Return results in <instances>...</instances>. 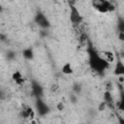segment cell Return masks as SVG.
Listing matches in <instances>:
<instances>
[{"label":"cell","mask_w":124,"mask_h":124,"mask_svg":"<svg viewBox=\"0 0 124 124\" xmlns=\"http://www.w3.org/2000/svg\"><path fill=\"white\" fill-rule=\"evenodd\" d=\"M117 109L124 112V92L120 93V99H119L118 104H117Z\"/></svg>","instance_id":"12"},{"label":"cell","mask_w":124,"mask_h":124,"mask_svg":"<svg viewBox=\"0 0 124 124\" xmlns=\"http://www.w3.org/2000/svg\"><path fill=\"white\" fill-rule=\"evenodd\" d=\"M116 116H117L118 124H124V117H123V116H121V115H119V114H117Z\"/></svg>","instance_id":"18"},{"label":"cell","mask_w":124,"mask_h":124,"mask_svg":"<svg viewBox=\"0 0 124 124\" xmlns=\"http://www.w3.org/2000/svg\"><path fill=\"white\" fill-rule=\"evenodd\" d=\"M113 75L117 77H124V63L120 58L116 60V63L113 69Z\"/></svg>","instance_id":"8"},{"label":"cell","mask_w":124,"mask_h":124,"mask_svg":"<svg viewBox=\"0 0 124 124\" xmlns=\"http://www.w3.org/2000/svg\"><path fill=\"white\" fill-rule=\"evenodd\" d=\"M104 100H105V103H106L107 105L113 103V98H112V96H111V93L108 92V91H106L105 94H104Z\"/></svg>","instance_id":"14"},{"label":"cell","mask_w":124,"mask_h":124,"mask_svg":"<svg viewBox=\"0 0 124 124\" xmlns=\"http://www.w3.org/2000/svg\"><path fill=\"white\" fill-rule=\"evenodd\" d=\"M57 109L60 110V111L64 109V104H63L62 102H59V103L57 104Z\"/></svg>","instance_id":"20"},{"label":"cell","mask_w":124,"mask_h":124,"mask_svg":"<svg viewBox=\"0 0 124 124\" xmlns=\"http://www.w3.org/2000/svg\"><path fill=\"white\" fill-rule=\"evenodd\" d=\"M35 108H36V111L37 113L44 117L46 116V114L49 113L50 111V108L48 107V105L42 99V98H36V101H35Z\"/></svg>","instance_id":"4"},{"label":"cell","mask_w":124,"mask_h":124,"mask_svg":"<svg viewBox=\"0 0 124 124\" xmlns=\"http://www.w3.org/2000/svg\"><path fill=\"white\" fill-rule=\"evenodd\" d=\"M69 6H70V21L74 25L80 24L83 20V16H81L79 10L76 7L74 3H69Z\"/></svg>","instance_id":"3"},{"label":"cell","mask_w":124,"mask_h":124,"mask_svg":"<svg viewBox=\"0 0 124 124\" xmlns=\"http://www.w3.org/2000/svg\"><path fill=\"white\" fill-rule=\"evenodd\" d=\"M86 51L88 55V64L90 69L99 75H103L108 68L109 63L106 60V58L102 57L91 45L88 46Z\"/></svg>","instance_id":"1"},{"label":"cell","mask_w":124,"mask_h":124,"mask_svg":"<svg viewBox=\"0 0 124 124\" xmlns=\"http://www.w3.org/2000/svg\"><path fill=\"white\" fill-rule=\"evenodd\" d=\"M117 31L124 32V17L123 16H118L117 18Z\"/></svg>","instance_id":"13"},{"label":"cell","mask_w":124,"mask_h":124,"mask_svg":"<svg viewBox=\"0 0 124 124\" xmlns=\"http://www.w3.org/2000/svg\"><path fill=\"white\" fill-rule=\"evenodd\" d=\"M31 90L35 98H43L44 96V87L43 85L38 82L35 79H32L31 81Z\"/></svg>","instance_id":"6"},{"label":"cell","mask_w":124,"mask_h":124,"mask_svg":"<svg viewBox=\"0 0 124 124\" xmlns=\"http://www.w3.org/2000/svg\"><path fill=\"white\" fill-rule=\"evenodd\" d=\"M61 72L64 75H72V74H74V68L70 62H66L61 67Z\"/></svg>","instance_id":"10"},{"label":"cell","mask_w":124,"mask_h":124,"mask_svg":"<svg viewBox=\"0 0 124 124\" xmlns=\"http://www.w3.org/2000/svg\"><path fill=\"white\" fill-rule=\"evenodd\" d=\"M104 54H105V56H106V60H107L108 63H110V62L113 61L114 55H113V53H112L111 51H104Z\"/></svg>","instance_id":"15"},{"label":"cell","mask_w":124,"mask_h":124,"mask_svg":"<svg viewBox=\"0 0 124 124\" xmlns=\"http://www.w3.org/2000/svg\"><path fill=\"white\" fill-rule=\"evenodd\" d=\"M22 56L26 60H33L34 59V51L32 47H27L22 50Z\"/></svg>","instance_id":"11"},{"label":"cell","mask_w":124,"mask_h":124,"mask_svg":"<svg viewBox=\"0 0 124 124\" xmlns=\"http://www.w3.org/2000/svg\"><path fill=\"white\" fill-rule=\"evenodd\" d=\"M34 21H35L36 25H38L42 29H48L50 27V25H51L50 24V21L48 20V18L46 17V16H45V14H43L42 12H38L35 15Z\"/></svg>","instance_id":"5"},{"label":"cell","mask_w":124,"mask_h":124,"mask_svg":"<svg viewBox=\"0 0 124 124\" xmlns=\"http://www.w3.org/2000/svg\"><path fill=\"white\" fill-rule=\"evenodd\" d=\"M31 124H37L35 120H31Z\"/></svg>","instance_id":"21"},{"label":"cell","mask_w":124,"mask_h":124,"mask_svg":"<svg viewBox=\"0 0 124 124\" xmlns=\"http://www.w3.org/2000/svg\"><path fill=\"white\" fill-rule=\"evenodd\" d=\"M12 79H13L17 85H22V84H24V82H25L22 74H21L19 71H17V70L13 73V75H12Z\"/></svg>","instance_id":"9"},{"label":"cell","mask_w":124,"mask_h":124,"mask_svg":"<svg viewBox=\"0 0 124 124\" xmlns=\"http://www.w3.org/2000/svg\"><path fill=\"white\" fill-rule=\"evenodd\" d=\"M58 89H59V85L58 84H52L51 88H50V91L51 92H56Z\"/></svg>","instance_id":"17"},{"label":"cell","mask_w":124,"mask_h":124,"mask_svg":"<svg viewBox=\"0 0 124 124\" xmlns=\"http://www.w3.org/2000/svg\"><path fill=\"white\" fill-rule=\"evenodd\" d=\"M92 6L96 11H98L101 14H107L111 13L115 10V6L108 0H96L92 2Z\"/></svg>","instance_id":"2"},{"label":"cell","mask_w":124,"mask_h":124,"mask_svg":"<svg viewBox=\"0 0 124 124\" xmlns=\"http://www.w3.org/2000/svg\"><path fill=\"white\" fill-rule=\"evenodd\" d=\"M122 56H123V57H124V51H123V52H122Z\"/></svg>","instance_id":"22"},{"label":"cell","mask_w":124,"mask_h":124,"mask_svg":"<svg viewBox=\"0 0 124 124\" xmlns=\"http://www.w3.org/2000/svg\"><path fill=\"white\" fill-rule=\"evenodd\" d=\"M73 90H74V92H75L76 94L80 93V92H81V85L78 84V83H75L74 86H73Z\"/></svg>","instance_id":"16"},{"label":"cell","mask_w":124,"mask_h":124,"mask_svg":"<svg viewBox=\"0 0 124 124\" xmlns=\"http://www.w3.org/2000/svg\"><path fill=\"white\" fill-rule=\"evenodd\" d=\"M118 40L121 42H124V32H118Z\"/></svg>","instance_id":"19"},{"label":"cell","mask_w":124,"mask_h":124,"mask_svg":"<svg viewBox=\"0 0 124 124\" xmlns=\"http://www.w3.org/2000/svg\"><path fill=\"white\" fill-rule=\"evenodd\" d=\"M20 115H21L23 118H28V119H30V120H34L35 111H34V109H33L30 106L23 105V106H22V108H21V113H20Z\"/></svg>","instance_id":"7"}]
</instances>
